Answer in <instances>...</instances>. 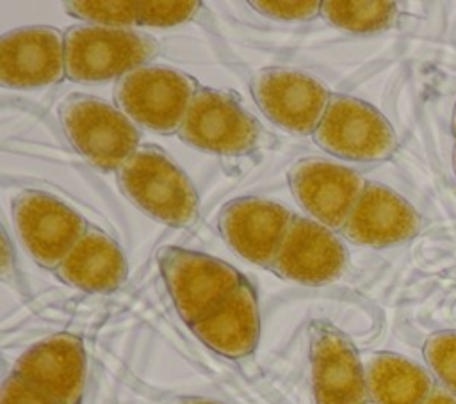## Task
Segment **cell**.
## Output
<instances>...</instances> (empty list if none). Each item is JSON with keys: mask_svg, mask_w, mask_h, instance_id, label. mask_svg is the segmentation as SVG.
Returning a JSON list of instances; mask_svg holds the SVG:
<instances>
[{"mask_svg": "<svg viewBox=\"0 0 456 404\" xmlns=\"http://www.w3.org/2000/svg\"><path fill=\"white\" fill-rule=\"evenodd\" d=\"M123 194L144 214L175 228L198 219V194L183 169L159 146H139L116 171Z\"/></svg>", "mask_w": 456, "mask_h": 404, "instance_id": "1", "label": "cell"}, {"mask_svg": "<svg viewBox=\"0 0 456 404\" xmlns=\"http://www.w3.org/2000/svg\"><path fill=\"white\" fill-rule=\"evenodd\" d=\"M159 50L148 36L130 28L75 25L64 32L66 77L77 84L119 80L144 66Z\"/></svg>", "mask_w": 456, "mask_h": 404, "instance_id": "2", "label": "cell"}, {"mask_svg": "<svg viewBox=\"0 0 456 404\" xmlns=\"http://www.w3.org/2000/svg\"><path fill=\"white\" fill-rule=\"evenodd\" d=\"M157 262L171 301L189 327L210 315L246 279L226 262L183 247H160Z\"/></svg>", "mask_w": 456, "mask_h": 404, "instance_id": "3", "label": "cell"}, {"mask_svg": "<svg viewBox=\"0 0 456 404\" xmlns=\"http://www.w3.org/2000/svg\"><path fill=\"white\" fill-rule=\"evenodd\" d=\"M59 116L69 144L102 171H118L141 146L134 121L105 100L71 94L62 101Z\"/></svg>", "mask_w": 456, "mask_h": 404, "instance_id": "4", "label": "cell"}, {"mask_svg": "<svg viewBox=\"0 0 456 404\" xmlns=\"http://www.w3.org/2000/svg\"><path fill=\"white\" fill-rule=\"evenodd\" d=\"M198 91L183 71L144 64L116 84V103L134 123L155 133H178L189 105Z\"/></svg>", "mask_w": 456, "mask_h": 404, "instance_id": "5", "label": "cell"}, {"mask_svg": "<svg viewBox=\"0 0 456 404\" xmlns=\"http://www.w3.org/2000/svg\"><path fill=\"white\" fill-rule=\"evenodd\" d=\"M178 137L207 153L242 157L258 148L262 128L233 93L198 87Z\"/></svg>", "mask_w": 456, "mask_h": 404, "instance_id": "6", "label": "cell"}, {"mask_svg": "<svg viewBox=\"0 0 456 404\" xmlns=\"http://www.w3.org/2000/svg\"><path fill=\"white\" fill-rule=\"evenodd\" d=\"M330 155L351 162L387 160L397 149L388 119L370 103L349 94H333L312 135Z\"/></svg>", "mask_w": 456, "mask_h": 404, "instance_id": "7", "label": "cell"}, {"mask_svg": "<svg viewBox=\"0 0 456 404\" xmlns=\"http://www.w3.org/2000/svg\"><path fill=\"white\" fill-rule=\"evenodd\" d=\"M249 87L260 112L297 135H314L333 96L319 78L290 68L260 69Z\"/></svg>", "mask_w": 456, "mask_h": 404, "instance_id": "8", "label": "cell"}, {"mask_svg": "<svg viewBox=\"0 0 456 404\" xmlns=\"http://www.w3.org/2000/svg\"><path fill=\"white\" fill-rule=\"evenodd\" d=\"M12 221L25 249L45 269H57L89 226L71 206L41 190H21L12 199Z\"/></svg>", "mask_w": 456, "mask_h": 404, "instance_id": "9", "label": "cell"}, {"mask_svg": "<svg viewBox=\"0 0 456 404\" xmlns=\"http://www.w3.org/2000/svg\"><path fill=\"white\" fill-rule=\"evenodd\" d=\"M314 404H363L369 400L365 363L351 340L324 320L310 324Z\"/></svg>", "mask_w": 456, "mask_h": 404, "instance_id": "10", "label": "cell"}, {"mask_svg": "<svg viewBox=\"0 0 456 404\" xmlns=\"http://www.w3.org/2000/svg\"><path fill=\"white\" fill-rule=\"evenodd\" d=\"M289 185L314 221L342 231L367 182L354 169L310 157L290 166Z\"/></svg>", "mask_w": 456, "mask_h": 404, "instance_id": "11", "label": "cell"}, {"mask_svg": "<svg viewBox=\"0 0 456 404\" xmlns=\"http://www.w3.org/2000/svg\"><path fill=\"white\" fill-rule=\"evenodd\" d=\"M294 217L285 205L258 196H242L223 206L219 231L240 258L271 269Z\"/></svg>", "mask_w": 456, "mask_h": 404, "instance_id": "12", "label": "cell"}, {"mask_svg": "<svg viewBox=\"0 0 456 404\" xmlns=\"http://www.w3.org/2000/svg\"><path fill=\"white\" fill-rule=\"evenodd\" d=\"M346 265V246L333 230L308 217H294L271 269L283 279L319 287L338 279Z\"/></svg>", "mask_w": 456, "mask_h": 404, "instance_id": "13", "label": "cell"}, {"mask_svg": "<svg viewBox=\"0 0 456 404\" xmlns=\"http://www.w3.org/2000/svg\"><path fill=\"white\" fill-rule=\"evenodd\" d=\"M66 77L64 34L46 25L9 30L0 39V82L9 89H36Z\"/></svg>", "mask_w": 456, "mask_h": 404, "instance_id": "14", "label": "cell"}, {"mask_svg": "<svg viewBox=\"0 0 456 404\" xmlns=\"http://www.w3.org/2000/svg\"><path fill=\"white\" fill-rule=\"evenodd\" d=\"M12 372L57 404H80L87 376L84 342L71 333L52 335L28 347L16 360Z\"/></svg>", "mask_w": 456, "mask_h": 404, "instance_id": "15", "label": "cell"}, {"mask_svg": "<svg viewBox=\"0 0 456 404\" xmlns=\"http://www.w3.org/2000/svg\"><path fill=\"white\" fill-rule=\"evenodd\" d=\"M420 228L417 210L390 187L367 182L342 235L356 246L387 247L410 240Z\"/></svg>", "mask_w": 456, "mask_h": 404, "instance_id": "16", "label": "cell"}, {"mask_svg": "<svg viewBox=\"0 0 456 404\" xmlns=\"http://www.w3.org/2000/svg\"><path fill=\"white\" fill-rule=\"evenodd\" d=\"M191 329L208 349L224 358L249 356L260 338V310L255 287L244 279L224 303Z\"/></svg>", "mask_w": 456, "mask_h": 404, "instance_id": "17", "label": "cell"}, {"mask_svg": "<svg viewBox=\"0 0 456 404\" xmlns=\"http://www.w3.org/2000/svg\"><path fill=\"white\" fill-rule=\"evenodd\" d=\"M126 258L118 242L91 224L55 269L64 283L91 294L118 290L126 279Z\"/></svg>", "mask_w": 456, "mask_h": 404, "instance_id": "18", "label": "cell"}, {"mask_svg": "<svg viewBox=\"0 0 456 404\" xmlns=\"http://www.w3.org/2000/svg\"><path fill=\"white\" fill-rule=\"evenodd\" d=\"M369 402L424 404L435 390L431 374L395 352H376L365 361Z\"/></svg>", "mask_w": 456, "mask_h": 404, "instance_id": "19", "label": "cell"}, {"mask_svg": "<svg viewBox=\"0 0 456 404\" xmlns=\"http://www.w3.org/2000/svg\"><path fill=\"white\" fill-rule=\"evenodd\" d=\"M321 16L333 27L354 32L372 34L390 27L395 16V4L383 0L370 2H322Z\"/></svg>", "mask_w": 456, "mask_h": 404, "instance_id": "20", "label": "cell"}, {"mask_svg": "<svg viewBox=\"0 0 456 404\" xmlns=\"http://www.w3.org/2000/svg\"><path fill=\"white\" fill-rule=\"evenodd\" d=\"M66 12L86 25L128 28L137 25V2L128 0H86L66 2Z\"/></svg>", "mask_w": 456, "mask_h": 404, "instance_id": "21", "label": "cell"}, {"mask_svg": "<svg viewBox=\"0 0 456 404\" xmlns=\"http://www.w3.org/2000/svg\"><path fill=\"white\" fill-rule=\"evenodd\" d=\"M424 360L444 388L456 393V329L429 335L424 342Z\"/></svg>", "mask_w": 456, "mask_h": 404, "instance_id": "22", "label": "cell"}, {"mask_svg": "<svg viewBox=\"0 0 456 404\" xmlns=\"http://www.w3.org/2000/svg\"><path fill=\"white\" fill-rule=\"evenodd\" d=\"M194 0L180 2H137V25L173 27L189 21L198 12Z\"/></svg>", "mask_w": 456, "mask_h": 404, "instance_id": "23", "label": "cell"}, {"mask_svg": "<svg viewBox=\"0 0 456 404\" xmlns=\"http://www.w3.org/2000/svg\"><path fill=\"white\" fill-rule=\"evenodd\" d=\"M321 4L317 0H294V2H249L260 14L281 20V21H308L321 14Z\"/></svg>", "mask_w": 456, "mask_h": 404, "instance_id": "24", "label": "cell"}, {"mask_svg": "<svg viewBox=\"0 0 456 404\" xmlns=\"http://www.w3.org/2000/svg\"><path fill=\"white\" fill-rule=\"evenodd\" d=\"M0 404H57V402L39 388L30 384L28 381H25L16 372H11L2 384Z\"/></svg>", "mask_w": 456, "mask_h": 404, "instance_id": "25", "label": "cell"}, {"mask_svg": "<svg viewBox=\"0 0 456 404\" xmlns=\"http://www.w3.org/2000/svg\"><path fill=\"white\" fill-rule=\"evenodd\" d=\"M424 404H456V393L449 392L447 388H436L431 392Z\"/></svg>", "mask_w": 456, "mask_h": 404, "instance_id": "26", "label": "cell"}, {"mask_svg": "<svg viewBox=\"0 0 456 404\" xmlns=\"http://www.w3.org/2000/svg\"><path fill=\"white\" fill-rule=\"evenodd\" d=\"M180 404H221V402H216V400H205V399H185V400H182Z\"/></svg>", "mask_w": 456, "mask_h": 404, "instance_id": "27", "label": "cell"}, {"mask_svg": "<svg viewBox=\"0 0 456 404\" xmlns=\"http://www.w3.org/2000/svg\"><path fill=\"white\" fill-rule=\"evenodd\" d=\"M452 130H454V135H456V105H454V116H452Z\"/></svg>", "mask_w": 456, "mask_h": 404, "instance_id": "28", "label": "cell"}, {"mask_svg": "<svg viewBox=\"0 0 456 404\" xmlns=\"http://www.w3.org/2000/svg\"><path fill=\"white\" fill-rule=\"evenodd\" d=\"M454 171H456V148H454Z\"/></svg>", "mask_w": 456, "mask_h": 404, "instance_id": "29", "label": "cell"}, {"mask_svg": "<svg viewBox=\"0 0 456 404\" xmlns=\"http://www.w3.org/2000/svg\"><path fill=\"white\" fill-rule=\"evenodd\" d=\"M363 404H372V402H369V400H367V402H363Z\"/></svg>", "mask_w": 456, "mask_h": 404, "instance_id": "30", "label": "cell"}]
</instances>
